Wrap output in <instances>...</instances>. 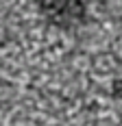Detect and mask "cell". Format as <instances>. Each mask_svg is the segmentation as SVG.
I'll use <instances>...</instances> for the list:
<instances>
[{
    "mask_svg": "<svg viewBox=\"0 0 122 126\" xmlns=\"http://www.w3.org/2000/svg\"><path fill=\"white\" fill-rule=\"evenodd\" d=\"M35 7L46 24L59 31H79L89 20L83 0H35Z\"/></svg>",
    "mask_w": 122,
    "mask_h": 126,
    "instance_id": "obj_1",
    "label": "cell"
},
{
    "mask_svg": "<svg viewBox=\"0 0 122 126\" xmlns=\"http://www.w3.org/2000/svg\"><path fill=\"white\" fill-rule=\"evenodd\" d=\"M111 94H113V98H118V100L122 98V78L113 80V87H111Z\"/></svg>",
    "mask_w": 122,
    "mask_h": 126,
    "instance_id": "obj_2",
    "label": "cell"
},
{
    "mask_svg": "<svg viewBox=\"0 0 122 126\" xmlns=\"http://www.w3.org/2000/svg\"><path fill=\"white\" fill-rule=\"evenodd\" d=\"M120 35H122V15H120Z\"/></svg>",
    "mask_w": 122,
    "mask_h": 126,
    "instance_id": "obj_3",
    "label": "cell"
}]
</instances>
